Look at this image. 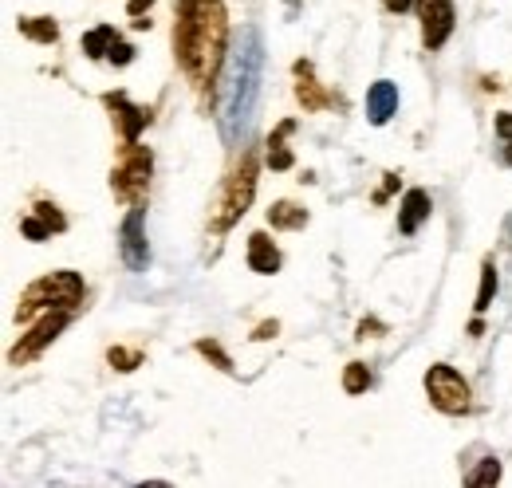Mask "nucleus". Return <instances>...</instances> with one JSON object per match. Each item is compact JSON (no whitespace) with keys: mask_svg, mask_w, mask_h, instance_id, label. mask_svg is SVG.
Returning <instances> with one entry per match:
<instances>
[{"mask_svg":"<svg viewBox=\"0 0 512 488\" xmlns=\"http://www.w3.org/2000/svg\"><path fill=\"white\" fill-rule=\"evenodd\" d=\"M138 363H142V355H138V351H123V347H115V351H111V366H119V370H134Z\"/></svg>","mask_w":512,"mask_h":488,"instance_id":"b1692460","label":"nucleus"},{"mask_svg":"<svg viewBox=\"0 0 512 488\" xmlns=\"http://www.w3.org/2000/svg\"><path fill=\"white\" fill-rule=\"evenodd\" d=\"M272 335H276V323H260V327H256L253 339H272Z\"/></svg>","mask_w":512,"mask_h":488,"instance_id":"c85d7f7f","label":"nucleus"},{"mask_svg":"<svg viewBox=\"0 0 512 488\" xmlns=\"http://www.w3.org/2000/svg\"><path fill=\"white\" fill-rule=\"evenodd\" d=\"M253 193H256V158L245 150L241 154V166L225 178V189H221V197L213 205V229H229L237 217H245Z\"/></svg>","mask_w":512,"mask_h":488,"instance_id":"20e7f679","label":"nucleus"},{"mask_svg":"<svg viewBox=\"0 0 512 488\" xmlns=\"http://www.w3.org/2000/svg\"><path fill=\"white\" fill-rule=\"evenodd\" d=\"M418 16H422V40L430 52H438L453 32V0H418Z\"/></svg>","mask_w":512,"mask_h":488,"instance_id":"6e6552de","label":"nucleus"},{"mask_svg":"<svg viewBox=\"0 0 512 488\" xmlns=\"http://www.w3.org/2000/svg\"><path fill=\"white\" fill-rule=\"evenodd\" d=\"M64 327H67V307L48 311V315H44V319H40V323H36V327H32V331H28V335L16 343V347H12L8 363L20 366V363H28V359H36V355H40V351H44V347H48V343H52V339L64 331Z\"/></svg>","mask_w":512,"mask_h":488,"instance_id":"0eeeda50","label":"nucleus"},{"mask_svg":"<svg viewBox=\"0 0 512 488\" xmlns=\"http://www.w3.org/2000/svg\"><path fill=\"white\" fill-rule=\"evenodd\" d=\"M505 162L512 166V142H509V150H505Z\"/></svg>","mask_w":512,"mask_h":488,"instance_id":"7c9ffc66","label":"nucleus"},{"mask_svg":"<svg viewBox=\"0 0 512 488\" xmlns=\"http://www.w3.org/2000/svg\"><path fill=\"white\" fill-rule=\"evenodd\" d=\"M260 75H264V44H260L256 28H245L229 52L225 99H221V138L229 146L245 142V134L253 126L256 103H260Z\"/></svg>","mask_w":512,"mask_h":488,"instance_id":"f03ea898","label":"nucleus"},{"mask_svg":"<svg viewBox=\"0 0 512 488\" xmlns=\"http://www.w3.org/2000/svg\"><path fill=\"white\" fill-rule=\"evenodd\" d=\"M16 28H20L28 40H36V44H56V36H60V24L48 20V16H20Z\"/></svg>","mask_w":512,"mask_h":488,"instance_id":"2eb2a0df","label":"nucleus"},{"mask_svg":"<svg viewBox=\"0 0 512 488\" xmlns=\"http://www.w3.org/2000/svg\"><path fill=\"white\" fill-rule=\"evenodd\" d=\"M426 394L442 414H465L469 410V386L453 366H430L426 374Z\"/></svg>","mask_w":512,"mask_h":488,"instance_id":"423d86ee","label":"nucleus"},{"mask_svg":"<svg viewBox=\"0 0 512 488\" xmlns=\"http://www.w3.org/2000/svg\"><path fill=\"white\" fill-rule=\"evenodd\" d=\"M197 351H201L205 359H213V363L221 366V370H233V363H229V355H225V351H221L217 343H209V339H201V343H197Z\"/></svg>","mask_w":512,"mask_h":488,"instance_id":"5701e85b","label":"nucleus"},{"mask_svg":"<svg viewBox=\"0 0 512 488\" xmlns=\"http://www.w3.org/2000/svg\"><path fill=\"white\" fill-rule=\"evenodd\" d=\"M383 4L390 12H406V8H410V0H383Z\"/></svg>","mask_w":512,"mask_h":488,"instance_id":"c756f323","label":"nucleus"},{"mask_svg":"<svg viewBox=\"0 0 512 488\" xmlns=\"http://www.w3.org/2000/svg\"><path fill=\"white\" fill-rule=\"evenodd\" d=\"M296 75H300V83H296V95H300V103H304V111H323L327 107V95L320 91V83H316V75H312V63H296Z\"/></svg>","mask_w":512,"mask_h":488,"instance_id":"4468645a","label":"nucleus"},{"mask_svg":"<svg viewBox=\"0 0 512 488\" xmlns=\"http://www.w3.org/2000/svg\"><path fill=\"white\" fill-rule=\"evenodd\" d=\"M430 217V193L426 189H410L406 201H402V213H398V229L410 237L422 229V221Z\"/></svg>","mask_w":512,"mask_h":488,"instance_id":"f8f14e48","label":"nucleus"},{"mask_svg":"<svg viewBox=\"0 0 512 488\" xmlns=\"http://www.w3.org/2000/svg\"><path fill=\"white\" fill-rule=\"evenodd\" d=\"M103 103L115 111V122H119V130H123V138H127V142H134V138H138V130L150 122V111H146V107H134L127 95H107Z\"/></svg>","mask_w":512,"mask_h":488,"instance_id":"9d476101","label":"nucleus"},{"mask_svg":"<svg viewBox=\"0 0 512 488\" xmlns=\"http://www.w3.org/2000/svg\"><path fill=\"white\" fill-rule=\"evenodd\" d=\"M123 260L130 272H142L150 264V248H146V233H142V205H134L123 221Z\"/></svg>","mask_w":512,"mask_h":488,"instance_id":"1a4fd4ad","label":"nucleus"},{"mask_svg":"<svg viewBox=\"0 0 512 488\" xmlns=\"http://www.w3.org/2000/svg\"><path fill=\"white\" fill-rule=\"evenodd\" d=\"M150 4H154V0H130V16H142V12H150Z\"/></svg>","mask_w":512,"mask_h":488,"instance_id":"cd10ccee","label":"nucleus"},{"mask_svg":"<svg viewBox=\"0 0 512 488\" xmlns=\"http://www.w3.org/2000/svg\"><path fill=\"white\" fill-rule=\"evenodd\" d=\"M367 386H371L367 366H363V363L347 366V374H343V390H347V394H359V390H367Z\"/></svg>","mask_w":512,"mask_h":488,"instance_id":"6ab92c4d","label":"nucleus"},{"mask_svg":"<svg viewBox=\"0 0 512 488\" xmlns=\"http://www.w3.org/2000/svg\"><path fill=\"white\" fill-rule=\"evenodd\" d=\"M249 268L260 272V276H272V272L280 268V252H276V244L268 241L264 233H253V237H249Z\"/></svg>","mask_w":512,"mask_h":488,"instance_id":"ddd939ff","label":"nucleus"},{"mask_svg":"<svg viewBox=\"0 0 512 488\" xmlns=\"http://www.w3.org/2000/svg\"><path fill=\"white\" fill-rule=\"evenodd\" d=\"M115 44H119V32H115V28H107V24H103V28H91V32L83 36V52H87L91 60L111 56V48H115Z\"/></svg>","mask_w":512,"mask_h":488,"instance_id":"a211bd4d","label":"nucleus"},{"mask_svg":"<svg viewBox=\"0 0 512 488\" xmlns=\"http://www.w3.org/2000/svg\"><path fill=\"white\" fill-rule=\"evenodd\" d=\"M178 56L197 91L213 87V75L225 56V40H229V24H225V8L221 0H178Z\"/></svg>","mask_w":512,"mask_h":488,"instance_id":"f257e3e1","label":"nucleus"},{"mask_svg":"<svg viewBox=\"0 0 512 488\" xmlns=\"http://www.w3.org/2000/svg\"><path fill=\"white\" fill-rule=\"evenodd\" d=\"M83 300V280L75 272H52L44 280H36L24 296H20V307H16V319H32L40 307H71Z\"/></svg>","mask_w":512,"mask_h":488,"instance_id":"7ed1b4c3","label":"nucleus"},{"mask_svg":"<svg viewBox=\"0 0 512 488\" xmlns=\"http://www.w3.org/2000/svg\"><path fill=\"white\" fill-rule=\"evenodd\" d=\"M130 60H134V48H130V44H123V40H119V44L111 48V63H119V67H127Z\"/></svg>","mask_w":512,"mask_h":488,"instance_id":"a878e982","label":"nucleus"},{"mask_svg":"<svg viewBox=\"0 0 512 488\" xmlns=\"http://www.w3.org/2000/svg\"><path fill=\"white\" fill-rule=\"evenodd\" d=\"M497 477H501V465H497V461L489 457V461H485V465H481L477 473H469V485H493Z\"/></svg>","mask_w":512,"mask_h":488,"instance_id":"4be33fe9","label":"nucleus"},{"mask_svg":"<svg viewBox=\"0 0 512 488\" xmlns=\"http://www.w3.org/2000/svg\"><path fill=\"white\" fill-rule=\"evenodd\" d=\"M48 233H56V229H52V225H48V221H44V217H40V213H36V217H28V221H24V237H28V241H44V237H48Z\"/></svg>","mask_w":512,"mask_h":488,"instance_id":"412c9836","label":"nucleus"},{"mask_svg":"<svg viewBox=\"0 0 512 488\" xmlns=\"http://www.w3.org/2000/svg\"><path fill=\"white\" fill-rule=\"evenodd\" d=\"M36 213H40V217H44V221H48V225H52V229H56V233H60V229H64V217H60V213H56V205H48V201H44V205H36Z\"/></svg>","mask_w":512,"mask_h":488,"instance_id":"393cba45","label":"nucleus"},{"mask_svg":"<svg viewBox=\"0 0 512 488\" xmlns=\"http://www.w3.org/2000/svg\"><path fill=\"white\" fill-rule=\"evenodd\" d=\"M394 111H398V87L386 83V79H379V83L367 91V119L375 122V126H383Z\"/></svg>","mask_w":512,"mask_h":488,"instance_id":"9b49d317","label":"nucleus"},{"mask_svg":"<svg viewBox=\"0 0 512 488\" xmlns=\"http://www.w3.org/2000/svg\"><path fill=\"white\" fill-rule=\"evenodd\" d=\"M296 130V122H280L276 126V134L268 138V166L272 170H288L292 166V154H288V146H284V138Z\"/></svg>","mask_w":512,"mask_h":488,"instance_id":"f3484780","label":"nucleus"},{"mask_svg":"<svg viewBox=\"0 0 512 488\" xmlns=\"http://www.w3.org/2000/svg\"><path fill=\"white\" fill-rule=\"evenodd\" d=\"M493 292H497V272H493V264H485L481 268V292H477V311H489V300H493Z\"/></svg>","mask_w":512,"mask_h":488,"instance_id":"aec40b11","label":"nucleus"},{"mask_svg":"<svg viewBox=\"0 0 512 488\" xmlns=\"http://www.w3.org/2000/svg\"><path fill=\"white\" fill-rule=\"evenodd\" d=\"M268 225L272 229H304L308 225V213L296 205V201H276L268 209Z\"/></svg>","mask_w":512,"mask_h":488,"instance_id":"dca6fc26","label":"nucleus"},{"mask_svg":"<svg viewBox=\"0 0 512 488\" xmlns=\"http://www.w3.org/2000/svg\"><path fill=\"white\" fill-rule=\"evenodd\" d=\"M497 134H501V138H512V115H501V119H497Z\"/></svg>","mask_w":512,"mask_h":488,"instance_id":"bb28decb","label":"nucleus"},{"mask_svg":"<svg viewBox=\"0 0 512 488\" xmlns=\"http://www.w3.org/2000/svg\"><path fill=\"white\" fill-rule=\"evenodd\" d=\"M150 150L146 146H138V142H130L127 154H123V162H119V170H115V193L130 201V205H142V197H146V185H150Z\"/></svg>","mask_w":512,"mask_h":488,"instance_id":"39448f33","label":"nucleus"}]
</instances>
